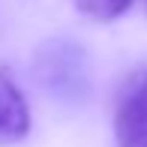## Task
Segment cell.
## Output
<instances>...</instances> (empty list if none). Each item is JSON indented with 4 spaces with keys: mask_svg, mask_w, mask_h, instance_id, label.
Masks as SVG:
<instances>
[{
    "mask_svg": "<svg viewBox=\"0 0 147 147\" xmlns=\"http://www.w3.org/2000/svg\"><path fill=\"white\" fill-rule=\"evenodd\" d=\"M33 81L45 96L63 105H84L93 93V66L81 42L54 36L36 45L30 60Z\"/></svg>",
    "mask_w": 147,
    "mask_h": 147,
    "instance_id": "obj_1",
    "label": "cell"
},
{
    "mask_svg": "<svg viewBox=\"0 0 147 147\" xmlns=\"http://www.w3.org/2000/svg\"><path fill=\"white\" fill-rule=\"evenodd\" d=\"M117 147H147V66L126 81L114 111Z\"/></svg>",
    "mask_w": 147,
    "mask_h": 147,
    "instance_id": "obj_2",
    "label": "cell"
},
{
    "mask_svg": "<svg viewBox=\"0 0 147 147\" xmlns=\"http://www.w3.org/2000/svg\"><path fill=\"white\" fill-rule=\"evenodd\" d=\"M30 132V108L18 81L6 66H0V147L18 144Z\"/></svg>",
    "mask_w": 147,
    "mask_h": 147,
    "instance_id": "obj_3",
    "label": "cell"
},
{
    "mask_svg": "<svg viewBox=\"0 0 147 147\" xmlns=\"http://www.w3.org/2000/svg\"><path fill=\"white\" fill-rule=\"evenodd\" d=\"M72 3L90 21H114L132 6V0H72Z\"/></svg>",
    "mask_w": 147,
    "mask_h": 147,
    "instance_id": "obj_4",
    "label": "cell"
}]
</instances>
